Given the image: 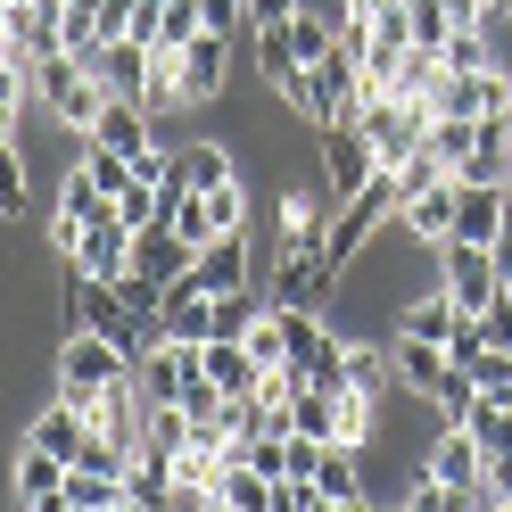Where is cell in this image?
<instances>
[{"label": "cell", "mask_w": 512, "mask_h": 512, "mask_svg": "<svg viewBox=\"0 0 512 512\" xmlns=\"http://www.w3.org/2000/svg\"><path fill=\"white\" fill-rule=\"evenodd\" d=\"M314 471H323V438H298L290 430V471H281V479H314Z\"/></svg>", "instance_id": "cell-44"}, {"label": "cell", "mask_w": 512, "mask_h": 512, "mask_svg": "<svg viewBox=\"0 0 512 512\" xmlns=\"http://www.w3.org/2000/svg\"><path fill=\"white\" fill-rule=\"evenodd\" d=\"M438 83H446V58H438V50H405V67L389 75V91H397V100H430Z\"/></svg>", "instance_id": "cell-35"}, {"label": "cell", "mask_w": 512, "mask_h": 512, "mask_svg": "<svg viewBox=\"0 0 512 512\" xmlns=\"http://www.w3.org/2000/svg\"><path fill=\"white\" fill-rule=\"evenodd\" d=\"M512 232V190L496 182H463V207H455V240H479V248H496Z\"/></svg>", "instance_id": "cell-16"}, {"label": "cell", "mask_w": 512, "mask_h": 512, "mask_svg": "<svg viewBox=\"0 0 512 512\" xmlns=\"http://www.w3.org/2000/svg\"><path fill=\"white\" fill-rule=\"evenodd\" d=\"M471 438L488 446V463H504V455H512V405L479 397V413H471Z\"/></svg>", "instance_id": "cell-38"}, {"label": "cell", "mask_w": 512, "mask_h": 512, "mask_svg": "<svg viewBox=\"0 0 512 512\" xmlns=\"http://www.w3.org/2000/svg\"><path fill=\"white\" fill-rule=\"evenodd\" d=\"M34 100H42L58 124H67V133H91V124H100V108H108V91L91 83L83 58L58 50V58H42V67H34Z\"/></svg>", "instance_id": "cell-3"}, {"label": "cell", "mask_w": 512, "mask_h": 512, "mask_svg": "<svg viewBox=\"0 0 512 512\" xmlns=\"http://www.w3.org/2000/svg\"><path fill=\"white\" fill-rule=\"evenodd\" d=\"M496 512H512V504H496Z\"/></svg>", "instance_id": "cell-47"}, {"label": "cell", "mask_w": 512, "mask_h": 512, "mask_svg": "<svg viewBox=\"0 0 512 512\" xmlns=\"http://www.w3.org/2000/svg\"><path fill=\"white\" fill-rule=\"evenodd\" d=\"M67 496L83 512H116L124 504V471H91V463H67Z\"/></svg>", "instance_id": "cell-32"}, {"label": "cell", "mask_w": 512, "mask_h": 512, "mask_svg": "<svg viewBox=\"0 0 512 512\" xmlns=\"http://www.w3.org/2000/svg\"><path fill=\"white\" fill-rule=\"evenodd\" d=\"M314 149H323V190H331V199H356V190L380 174L356 116H347V124H323V141H314Z\"/></svg>", "instance_id": "cell-6"}, {"label": "cell", "mask_w": 512, "mask_h": 512, "mask_svg": "<svg viewBox=\"0 0 512 512\" xmlns=\"http://www.w3.org/2000/svg\"><path fill=\"white\" fill-rule=\"evenodd\" d=\"M124 372H133V356H124L116 339H100V331H67V339H58V364H50V389L83 405V397H100L108 380H124Z\"/></svg>", "instance_id": "cell-2"}, {"label": "cell", "mask_w": 512, "mask_h": 512, "mask_svg": "<svg viewBox=\"0 0 512 512\" xmlns=\"http://www.w3.org/2000/svg\"><path fill=\"white\" fill-rule=\"evenodd\" d=\"M405 25H413V50H446L455 9H446V0H405Z\"/></svg>", "instance_id": "cell-36"}, {"label": "cell", "mask_w": 512, "mask_h": 512, "mask_svg": "<svg viewBox=\"0 0 512 512\" xmlns=\"http://www.w3.org/2000/svg\"><path fill=\"white\" fill-rule=\"evenodd\" d=\"M479 323H488V347H504V356H512V290H496V306L479 314Z\"/></svg>", "instance_id": "cell-46"}, {"label": "cell", "mask_w": 512, "mask_h": 512, "mask_svg": "<svg viewBox=\"0 0 512 512\" xmlns=\"http://www.w3.org/2000/svg\"><path fill=\"white\" fill-rule=\"evenodd\" d=\"M430 149H438L446 174H463V157H471V116H438V124H430Z\"/></svg>", "instance_id": "cell-40"}, {"label": "cell", "mask_w": 512, "mask_h": 512, "mask_svg": "<svg viewBox=\"0 0 512 512\" xmlns=\"http://www.w3.org/2000/svg\"><path fill=\"white\" fill-rule=\"evenodd\" d=\"M455 207H463V182H455V174H438L430 190H413V199L397 207V232H405V240H422V248H446V240H455Z\"/></svg>", "instance_id": "cell-9"}, {"label": "cell", "mask_w": 512, "mask_h": 512, "mask_svg": "<svg viewBox=\"0 0 512 512\" xmlns=\"http://www.w3.org/2000/svg\"><path fill=\"white\" fill-rule=\"evenodd\" d=\"M455 323H463V314L446 306V290L405 298V306H397V339H430V347H446V339H455Z\"/></svg>", "instance_id": "cell-24"}, {"label": "cell", "mask_w": 512, "mask_h": 512, "mask_svg": "<svg viewBox=\"0 0 512 512\" xmlns=\"http://www.w3.org/2000/svg\"><path fill=\"white\" fill-rule=\"evenodd\" d=\"M306 0H248V34H265V25H290Z\"/></svg>", "instance_id": "cell-45"}, {"label": "cell", "mask_w": 512, "mask_h": 512, "mask_svg": "<svg viewBox=\"0 0 512 512\" xmlns=\"http://www.w3.org/2000/svg\"><path fill=\"white\" fill-rule=\"evenodd\" d=\"M182 446H190V413H182V405H149V413H141V446H133V455L174 463Z\"/></svg>", "instance_id": "cell-25"}, {"label": "cell", "mask_w": 512, "mask_h": 512, "mask_svg": "<svg viewBox=\"0 0 512 512\" xmlns=\"http://www.w3.org/2000/svg\"><path fill=\"white\" fill-rule=\"evenodd\" d=\"M256 75H265L273 91L306 75V58H298V42H290V25H265V34H256Z\"/></svg>", "instance_id": "cell-27"}, {"label": "cell", "mask_w": 512, "mask_h": 512, "mask_svg": "<svg viewBox=\"0 0 512 512\" xmlns=\"http://www.w3.org/2000/svg\"><path fill=\"white\" fill-rule=\"evenodd\" d=\"M199 364H207V380H215L223 397H256V372H265V364L248 356V339H207Z\"/></svg>", "instance_id": "cell-22"}, {"label": "cell", "mask_w": 512, "mask_h": 512, "mask_svg": "<svg viewBox=\"0 0 512 512\" xmlns=\"http://www.w3.org/2000/svg\"><path fill=\"white\" fill-rule=\"evenodd\" d=\"M58 488H67V463L42 455L34 438H17V463H9V496H17V512L42 504V496H58Z\"/></svg>", "instance_id": "cell-21"}, {"label": "cell", "mask_w": 512, "mask_h": 512, "mask_svg": "<svg viewBox=\"0 0 512 512\" xmlns=\"http://www.w3.org/2000/svg\"><path fill=\"white\" fill-rule=\"evenodd\" d=\"M83 141H91V149H116V157H141V149L157 141V116H149L141 100H108V108H100V124H91Z\"/></svg>", "instance_id": "cell-19"}, {"label": "cell", "mask_w": 512, "mask_h": 512, "mask_svg": "<svg viewBox=\"0 0 512 512\" xmlns=\"http://www.w3.org/2000/svg\"><path fill=\"white\" fill-rule=\"evenodd\" d=\"M273 488H281V479L248 471V463L232 455V471H223V496H215V504H232V512H273Z\"/></svg>", "instance_id": "cell-33"}, {"label": "cell", "mask_w": 512, "mask_h": 512, "mask_svg": "<svg viewBox=\"0 0 512 512\" xmlns=\"http://www.w3.org/2000/svg\"><path fill=\"white\" fill-rule=\"evenodd\" d=\"M67 265H75V273H91V281H116L124 265H133V223H124V215L83 223L75 248H67Z\"/></svg>", "instance_id": "cell-12"}, {"label": "cell", "mask_w": 512, "mask_h": 512, "mask_svg": "<svg viewBox=\"0 0 512 512\" xmlns=\"http://www.w3.org/2000/svg\"><path fill=\"white\" fill-rule=\"evenodd\" d=\"M331 215H339V199H331V190L281 182V240H331Z\"/></svg>", "instance_id": "cell-20"}, {"label": "cell", "mask_w": 512, "mask_h": 512, "mask_svg": "<svg viewBox=\"0 0 512 512\" xmlns=\"http://www.w3.org/2000/svg\"><path fill=\"white\" fill-rule=\"evenodd\" d=\"M9 42H17V58H58L67 50V0H9Z\"/></svg>", "instance_id": "cell-13"}, {"label": "cell", "mask_w": 512, "mask_h": 512, "mask_svg": "<svg viewBox=\"0 0 512 512\" xmlns=\"http://www.w3.org/2000/svg\"><path fill=\"white\" fill-rule=\"evenodd\" d=\"M479 471H488V446L471 438V422H438L430 446H422V479H438V488H479Z\"/></svg>", "instance_id": "cell-7"}, {"label": "cell", "mask_w": 512, "mask_h": 512, "mask_svg": "<svg viewBox=\"0 0 512 512\" xmlns=\"http://www.w3.org/2000/svg\"><path fill=\"white\" fill-rule=\"evenodd\" d=\"M438 372H446V347H430V339H397V389H405V397H430Z\"/></svg>", "instance_id": "cell-26"}, {"label": "cell", "mask_w": 512, "mask_h": 512, "mask_svg": "<svg viewBox=\"0 0 512 512\" xmlns=\"http://www.w3.org/2000/svg\"><path fill=\"white\" fill-rule=\"evenodd\" d=\"M455 182H496V190H512V108H504V116H471V157H463Z\"/></svg>", "instance_id": "cell-15"}, {"label": "cell", "mask_w": 512, "mask_h": 512, "mask_svg": "<svg viewBox=\"0 0 512 512\" xmlns=\"http://www.w3.org/2000/svg\"><path fill=\"white\" fill-rule=\"evenodd\" d=\"M430 405H438V422H471V413H479V372L471 364H446L438 389H430Z\"/></svg>", "instance_id": "cell-30"}, {"label": "cell", "mask_w": 512, "mask_h": 512, "mask_svg": "<svg viewBox=\"0 0 512 512\" xmlns=\"http://www.w3.org/2000/svg\"><path fill=\"white\" fill-rule=\"evenodd\" d=\"M232 67H240V50H232V34H199L182 50V108H207V100H223L232 91Z\"/></svg>", "instance_id": "cell-8"}, {"label": "cell", "mask_w": 512, "mask_h": 512, "mask_svg": "<svg viewBox=\"0 0 512 512\" xmlns=\"http://www.w3.org/2000/svg\"><path fill=\"white\" fill-rule=\"evenodd\" d=\"M347 389L372 397V405H389V389H397V356H380V347H347Z\"/></svg>", "instance_id": "cell-28"}, {"label": "cell", "mask_w": 512, "mask_h": 512, "mask_svg": "<svg viewBox=\"0 0 512 512\" xmlns=\"http://www.w3.org/2000/svg\"><path fill=\"white\" fill-rule=\"evenodd\" d=\"M438 290L455 314H488L496 290H504V265H496V248H479V240H446L438 248Z\"/></svg>", "instance_id": "cell-4"}, {"label": "cell", "mask_w": 512, "mask_h": 512, "mask_svg": "<svg viewBox=\"0 0 512 512\" xmlns=\"http://www.w3.org/2000/svg\"><path fill=\"white\" fill-rule=\"evenodd\" d=\"M471 372H479V397H496V405H512V356H504V347H488V356H479Z\"/></svg>", "instance_id": "cell-42"}, {"label": "cell", "mask_w": 512, "mask_h": 512, "mask_svg": "<svg viewBox=\"0 0 512 512\" xmlns=\"http://www.w3.org/2000/svg\"><path fill=\"white\" fill-rule=\"evenodd\" d=\"M199 347H207V339H166V347H149V356L133 364L141 397H149V405H174V397L190 389V380L207 372V364H199Z\"/></svg>", "instance_id": "cell-10"}, {"label": "cell", "mask_w": 512, "mask_h": 512, "mask_svg": "<svg viewBox=\"0 0 512 512\" xmlns=\"http://www.w3.org/2000/svg\"><path fill=\"white\" fill-rule=\"evenodd\" d=\"M265 290H273L281 306H314V314H331L339 290H347V273L331 265V248H323V240H281L273 273H265Z\"/></svg>", "instance_id": "cell-1"}, {"label": "cell", "mask_w": 512, "mask_h": 512, "mask_svg": "<svg viewBox=\"0 0 512 512\" xmlns=\"http://www.w3.org/2000/svg\"><path fill=\"white\" fill-rule=\"evenodd\" d=\"M83 174H91V182H100V190H108V199H124V190H133V182H141V174H133V157H116V149H91V141H83Z\"/></svg>", "instance_id": "cell-39"}, {"label": "cell", "mask_w": 512, "mask_h": 512, "mask_svg": "<svg viewBox=\"0 0 512 512\" xmlns=\"http://www.w3.org/2000/svg\"><path fill=\"white\" fill-rule=\"evenodd\" d=\"M438 58H446V75H488L496 67V42H488V25H455Z\"/></svg>", "instance_id": "cell-31"}, {"label": "cell", "mask_w": 512, "mask_h": 512, "mask_svg": "<svg viewBox=\"0 0 512 512\" xmlns=\"http://www.w3.org/2000/svg\"><path fill=\"white\" fill-rule=\"evenodd\" d=\"M190 281H199L207 298H223V290H248V281H256V265H248V232H223V240H207V248H199V265H190Z\"/></svg>", "instance_id": "cell-18"}, {"label": "cell", "mask_w": 512, "mask_h": 512, "mask_svg": "<svg viewBox=\"0 0 512 512\" xmlns=\"http://www.w3.org/2000/svg\"><path fill=\"white\" fill-rule=\"evenodd\" d=\"M240 166H232V149H223V141H190L182 149V182L190 190H215V182H232Z\"/></svg>", "instance_id": "cell-34"}, {"label": "cell", "mask_w": 512, "mask_h": 512, "mask_svg": "<svg viewBox=\"0 0 512 512\" xmlns=\"http://www.w3.org/2000/svg\"><path fill=\"white\" fill-rule=\"evenodd\" d=\"M100 215H116V199H108V190L75 166L67 182H58V207H50V248L67 256V248H75V232H83V223H100Z\"/></svg>", "instance_id": "cell-14"}, {"label": "cell", "mask_w": 512, "mask_h": 512, "mask_svg": "<svg viewBox=\"0 0 512 512\" xmlns=\"http://www.w3.org/2000/svg\"><path fill=\"white\" fill-rule=\"evenodd\" d=\"M25 438H34L42 455H58V463H75L83 446H91V422H83V405H75V397H58V389H50V405L34 413V422H25Z\"/></svg>", "instance_id": "cell-17"}, {"label": "cell", "mask_w": 512, "mask_h": 512, "mask_svg": "<svg viewBox=\"0 0 512 512\" xmlns=\"http://www.w3.org/2000/svg\"><path fill=\"white\" fill-rule=\"evenodd\" d=\"M265 306H273L265 281H248V290H223V298H215V314H207V339H248L256 323H265Z\"/></svg>", "instance_id": "cell-23"}, {"label": "cell", "mask_w": 512, "mask_h": 512, "mask_svg": "<svg viewBox=\"0 0 512 512\" xmlns=\"http://www.w3.org/2000/svg\"><path fill=\"white\" fill-rule=\"evenodd\" d=\"M207 34H248V0H199Z\"/></svg>", "instance_id": "cell-43"}, {"label": "cell", "mask_w": 512, "mask_h": 512, "mask_svg": "<svg viewBox=\"0 0 512 512\" xmlns=\"http://www.w3.org/2000/svg\"><path fill=\"white\" fill-rule=\"evenodd\" d=\"M314 75V133H323V124H347V116H356V91H364V58L356 50H331L323 58V67H306Z\"/></svg>", "instance_id": "cell-11"}, {"label": "cell", "mask_w": 512, "mask_h": 512, "mask_svg": "<svg viewBox=\"0 0 512 512\" xmlns=\"http://www.w3.org/2000/svg\"><path fill=\"white\" fill-rule=\"evenodd\" d=\"M83 67H91V83H100L108 100H141V108H149V91H157V42H141V34L100 42Z\"/></svg>", "instance_id": "cell-5"}, {"label": "cell", "mask_w": 512, "mask_h": 512, "mask_svg": "<svg viewBox=\"0 0 512 512\" xmlns=\"http://www.w3.org/2000/svg\"><path fill=\"white\" fill-rule=\"evenodd\" d=\"M25 207H34V182H25V149L17 141H0V215H25Z\"/></svg>", "instance_id": "cell-37"}, {"label": "cell", "mask_w": 512, "mask_h": 512, "mask_svg": "<svg viewBox=\"0 0 512 512\" xmlns=\"http://www.w3.org/2000/svg\"><path fill=\"white\" fill-rule=\"evenodd\" d=\"M290 430L331 446V438H339V389H298V397H290Z\"/></svg>", "instance_id": "cell-29"}, {"label": "cell", "mask_w": 512, "mask_h": 512, "mask_svg": "<svg viewBox=\"0 0 512 512\" xmlns=\"http://www.w3.org/2000/svg\"><path fill=\"white\" fill-rule=\"evenodd\" d=\"M207 34V17H199V0H174V9H166V25H157V50H190V42H199Z\"/></svg>", "instance_id": "cell-41"}]
</instances>
